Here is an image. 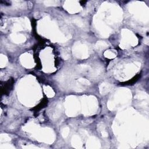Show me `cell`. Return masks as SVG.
<instances>
[{
    "mask_svg": "<svg viewBox=\"0 0 149 149\" xmlns=\"http://www.w3.org/2000/svg\"><path fill=\"white\" fill-rule=\"evenodd\" d=\"M114 100L109 101L108 103V107L111 110H114L117 104H124L131 99V94L128 89H119L115 96Z\"/></svg>",
    "mask_w": 149,
    "mask_h": 149,
    "instance_id": "6da1fadb",
    "label": "cell"
},
{
    "mask_svg": "<svg viewBox=\"0 0 149 149\" xmlns=\"http://www.w3.org/2000/svg\"><path fill=\"white\" fill-rule=\"evenodd\" d=\"M137 43V38L132 32L128 29L123 30L121 47L123 48H127L130 46H136Z\"/></svg>",
    "mask_w": 149,
    "mask_h": 149,
    "instance_id": "7a4b0ae2",
    "label": "cell"
},
{
    "mask_svg": "<svg viewBox=\"0 0 149 149\" xmlns=\"http://www.w3.org/2000/svg\"><path fill=\"white\" fill-rule=\"evenodd\" d=\"M83 111L85 115H91L97 109V101L95 97H89L83 99Z\"/></svg>",
    "mask_w": 149,
    "mask_h": 149,
    "instance_id": "3957f363",
    "label": "cell"
},
{
    "mask_svg": "<svg viewBox=\"0 0 149 149\" xmlns=\"http://www.w3.org/2000/svg\"><path fill=\"white\" fill-rule=\"evenodd\" d=\"M146 7L141 3H134L130 5V12L136 15L140 19L148 20V9Z\"/></svg>",
    "mask_w": 149,
    "mask_h": 149,
    "instance_id": "277c9868",
    "label": "cell"
},
{
    "mask_svg": "<svg viewBox=\"0 0 149 149\" xmlns=\"http://www.w3.org/2000/svg\"><path fill=\"white\" fill-rule=\"evenodd\" d=\"M66 114L70 117L75 116L79 111L77 100L75 97H69L66 101Z\"/></svg>",
    "mask_w": 149,
    "mask_h": 149,
    "instance_id": "5b68a950",
    "label": "cell"
},
{
    "mask_svg": "<svg viewBox=\"0 0 149 149\" xmlns=\"http://www.w3.org/2000/svg\"><path fill=\"white\" fill-rule=\"evenodd\" d=\"M73 53L74 56L80 59L87 58L89 57V51L87 47L80 42L76 43L73 47Z\"/></svg>",
    "mask_w": 149,
    "mask_h": 149,
    "instance_id": "8992f818",
    "label": "cell"
},
{
    "mask_svg": "<svg viewBox=\"0 0 149 149\" xmlns=\"http://www.w3.org/2000/svg\"><path fill=\"white\" fill-rule=\"evenodd\" d=\"M37 137L41 139L42 140L46 142V143H52L54 139V134L53 131L48 128H45L40 131H38L37 130L36 131Z\"/></svg>",
    "mask_w": 149,
    "mask_h": 149,
    "instance_id": "52a82bcc",
    "label": "cell"
},
{
    "mask_svg": "<svg viewBox=\"0 0 149 149\" xmlns=\"http://www.w3.org/2000/svg\"><path fill=\"white\" fill-rule=\"evenodd\" d=\"M64 7L65 10L71 13H76L82 10L78 1H65Z\"/></svg>",
    "mask_w": 149,
    "mask_h": 149,
    "instance_id": "ba28073f",
    "label": "cell"
},
{
    "mask_svg": "<svg viewBox=\"0 0 149 149\" xmlns=\"http://www.w3.org/2000/svg\"><path fill=\"white\" fill-rule=\"evenodd\" d=\"M21 62L23 66L28 68L34 66V61L31 55L28 53H25L21 57Z\"/></svg>",
    "mask_w": 149,
    "mask_h": 149,
    "instance_id": "9c48e42d",
    "label": "cell"
},
{
    "mask_svg": "<svg viewBox=\"0 0 149 149\" xmlns=\"http://www.w3.org/2000/svg\"><path fill=\"white\" fill-rule=\"evenodd\" d=\"M11 39L15 43H24L26 38L25 36L22 34H18L16 33H12L10 36Z\"/></svg>",
    "mask_w": 149,
    "mask_h": 149,
    "instance_id": "30bf717a",
    "label": "cell"
},
{
    "mask_svg": "<svg viewBox=\"0 0 149 149\" xmlns=\"http://www.w3.org/2000/svg\"><path fill=\"white\" fill-rule=\"evenodd\" d=\"M112 86L107 83H103L100 86V91L101 94H105L111 91L112 89Z\"/></svg>",
    "mask_w": 149,
    "mask_h": 149,
    "instance_id": "8fae6325",
    "label": "cell"
},
{
    "mask_svg": "<svg viewBox=\"0 0 149 149\" xmlns=\"http://www.w3.org/2000/svg\"><path fill=\"white\" fill-rule=\"evenodd\" d=\"M87 144L89 145V146H88V147L89 148H99L100 143L99 140L95 138L91 137L88 141Z\"/></svg>",
    "mask_w": 149,
    "mask_h": 149,
    "instance_id": "7c38bea8",
    "label": "cell"
},
{
    "mask_svg": "<svg viewBox=\"0 0 149 149\" xmlns=\"http://www.w3.org/2000/svg\"><path fill=\"white\" fill-rule=\"evenodd\" d=\"M72 144L75 148H80L82 144L80 139L77 135H74L73 136L72 139Z\"/></svg>",
    "mask_w": 149,
    "mask_h": 149,
    "instance_id": "4fadbf2b",
    "label": "cell"
},
{
    "mask_svg": "<svg viewBox=\"0 0 149 149\" xmlns=\"http://www.w3.org/2000/svg\"><path fill=\"white\" fill-rule=\"evenodd\" d=\"M44 91L46 93V96L48 97H52L55 95V93H54L52 89L48 86H44Z\"/></svg>",
    "mask_w": 149,
    "mask_h": 149,
    "instance_id": "5bb4252c",
    "label": "cell"
},
{
    "mask_svg": "<svg viewBox=\"0 0 149 149\" xmlns=\"http://www.w3.org/2000/svg\"><path fill=\"white\" fill-rule=\"evenodd\" d=\"M104 56L106 58L113 59L116 57L117 54L113 50H107L104 52Z\"/></svg>",
    "mask_w": 149,
    "mask_h": 149,
    "instance_id": "9a60e30c",
    "label": "cell"
},
{
    "mask_svg": "<svg viewBox=\"0 0 149 149\" xmlns=\"http://www.w3.org/2000/svg\"><path fill=\"white\" fill-rule=\"evenodd\" d=\"M108 46L107 43H106L104 42H97V43L96 44V48L97 50H102L105 48H106Z\"/></svg>",
    "mask_w": 149,
    "mask_h": 149,
    "instance_id": "2e32d148",
    "label": "cell"
},
{
    "mask_svg": "<svg viewBox=\"0 0 149 149\" xmlns=\"http://www.w3.org/2000/svg\"><path fill=\"white\" fill-rule=\"evenodd\" d=\"M136 99H138L139 100H148V95L144 92H139L138 93L136 96Z\"/></svg>",
    "mask_w": 149,
    "mask_h": 149,
    "instance_id": "e0dca14e",
    "label": "cell"
},
{
    "mask_svg": "<svg viewBox=\"0 0 149 149\" xmlns=\"http://www.w3.org/2000/svg\"><path fill=\"white\" fill-rule=\"evenodd\" d=\"M8 63V59L5 56L1 55V58H0V65H1V68L5 67Z\"/></svg>",
    "mask_w": 149,
    "mask_h": 149,
    "instance_id": "ac0fdd59",
    "label": "cell"
},
{
    "mask_svg": "<svg viewBox=\"0 0 149 149\" xmlns=\"http://www.w3.org/2000/svg\"><path fill=\"white\" fill-rule=\"evenodd\" d=\"M58 1H44V5L46 6H56L57 5Z\"/></svg>",
    "mask_w": 149,
    "mask_h": 149,
    "instance_id": "d6986e66",
    "label": "cell"
},
{
    "mask_svg": "<svg viewBox=\"0 0 149 149\" xmlns=\"http://www.w3.org/2000/svg\"><path fill=\"white\" fill-rule=\"evenodd\" d=\"M74 23L77 25L78 26L80 27V28H82V27L84 26V22H83L82 20H81L80 19H75L74 21Z\"/></svg>",
    "mask_w": 149,
    "mask_h": 149,
    "instance_id": "ffe728a7",
    "label": "cell"
},
{
    "mask_svg": "<svg viewBox=\"0 0 149 149\" xmlns=\"http://www.w3.org/2000/svg\"><path fill=\"white\" fill-rule=\"evenodd\" d=\"M77 81H78V82H79L80 83L82 84V85H89L90 84V82H89V81L88 80H87V79H83V78L79 79L77 80Z\"/></svg>",
    "mask_w": 149,
    "mask_h": 149,
    "instance_id": "44dd1931",
    "label": "cell"
},
{
    "mask_svg": "<svg viewBox=\"0 0 149 149\" xmlns=\"http://www.w3.org/2000/svg\"><path fill=\"white\" fill-rule=\"evenodd\" d=\"M11 140V138L7 134H1V142H9Z\"/></svg>",
    "mask_w": 149,
    "mask_h": 149,
    "instance_id": "7402d4cb",
    "label": "cell"
},
{
    "mask_svg": "<svg viewBox=\"0 0 149 149\" xmlns=\"http://www.w3.org/2000/svg\"><path fill=\"white\" fill-rule=\"evenodd\" d=\"M70 133V129L69 128H65L63 130H62V136L64 138H66L68 136V135Z\"/></svg>",
    "mask_w": 149,
    "mask_h": 149,
    "instance_id": "603a6c76",
    "label": "cell"
},
{
    "mask_svg": "<svg viewBox=\"0 0 149 149\" xmlns=\"http://www.w3.org/2000/svg\"><path fill=\"white\" fill-rule=\"evenodd\" d=\"M62 57H63L65 60L68 59L69 57H70V54H69L68 51H67L66 50L63 51L62 52Z\"/></svg>",
    "mask_w": 149,
    "mask_h": 149,
    "instance_id": "cb8c5ba5",
    "label": "cell"
},
{
    "mask_svg": "<svg viewBox=\"0 0 149 149\" xmlns=\"http://www.w3.org/2000/svg\"><path fill=\"white\" fill-rule=\"evenodd\" d=\"M101 133H102V136H103V137H107L108 136V133H107V132H105V130H103V132H101Z\"/></svg>",
    "mask_w": 149,
    "mask_h": 149,
    "instance_id": "d4e9b609",
    "label": "cell"
}]
</instances>
